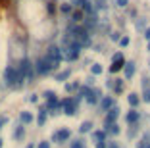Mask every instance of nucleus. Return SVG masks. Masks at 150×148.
<instances>
[{"mask_svg": "<svg viewBox=\"0 0 150 148\" xmlns=\"http://www.w3.org/2000/svg\"><path fill=\"white\" fill-rule=\"evenodd\" d=\"M44 58H46V60L52 64V67L56 69L58 65H60V62H62L64 56H62V50H60L58 46H50L48 50H46V56H44Z\"/></svg>", "mask_w": 150, "mask_h": 148, "instance_id": "f257e3e1", "label": "nucleus"}, {"mask_svg": "<svg viewBox=\"0 0 150 148\" xmlns=\"http://www.w3.org/2000/svg\"><path fill=\"white\" fill-rule=\"evenodd\" d=\"M33 69H35L39 75H46V73H50V71H52L54 67H52V64H50V62L46 60L44 56H42V58H39V60L35 62V65H33Z\"/></svg>", "mask_w": 150, "mask_h": 148, "instance_id": "f03ea898", "label": "nucleus"}, {"mask_svg": "<svg viewBox=\"0 0 150 148\" xmlns=\"http://www.w3.org/2000/svg\"><path fill=\"white\" fill-rule=\"evenodd\" d=\"M4 83L8 87H18V71H16V65H8L4 69Z\"/></svg>", "mask_w": 150, "mask_h": 148, "instance_id": "7ed1b4c3", "label": "nucleus"}, {"mask_svg": "<svg viewBox=\"0 0 150 148\" xmlns=\"http://www.w3.org/2000/svg\"><path fill=\"white\" fill-rule=\"evenodd\" d=\"M60 106H64V113L73 115L75 110H77V100H73V98H66L64 102H60Z\"/></svg>", "mask_w": 150, "mask_h": 148, "instance_id": "20e7f679", "label": "nucleus"}, {"mask_svg": "<svg viewBox=\"0 0 150 148\" xmlns=\"http://www.w3.org/2000/svg\"><path fill=\"white\" fill-rule=\"evenodd\" d=\"M69 137H71V131L69 129H62V131H58V133L52 135V140L54 142H64V140H67Z\"/></svg>", "mask_w": 150, "mask_h": 148, "instance_id": "39448f33", "label": "nucleus"}, {"mask_svg": "<svg viewBox=\"0 0 150 148\" xmlns=\"http://www.w3.org/2000/svg\"><path fill=\"white\" fill-rule=\"evenodd\" d=\"M123 64H125L123 56H121V54H115V56H114V64H112L110 71H112V73H115V71H119L121 67H123Z\"/></svg>", "mask_w": 150, "mask_h": 148, "instance_id": "423d86ee", "label": "nucleus"}, {"mask_svg": "<svg viewBox=\"0 0 150 148\" xmlns=\"http://www.w3.org/2000/svg\"><path fill=\"white\" fill-rule=\"evenodd\" d=\"M81 96H87V102H91V104H94L96 102V92H93L91 89H87V87H83L81 89Z\"/></svg>", "mask_w": 150, "mask_h": 148, "instance_id": "0eeeda50", "label": "nucleus"}, {"mask_svg": "<svg viewBox=\"0 0 150 148\" xmlns=\"http://www.w3.org/2000/svg\"><path fill=\"white\" fill-rule=\"evenodd\" d=\"M117 115H119V110L117 108H110L108 110V115H106V125L108 123H114L115 119H117Z\"/></svg>", "mask_w": 150, "mask_h": 148, "instance_id": "6e6552de", "label": "nucleus"}, {"mask_svg": "<svg viewBox=\"0 0 150 148\" xmlns=\"http://www.w3.org/2000/svg\"><path fill=\"white\" fill-rule=\"evenodd\" d=\"M112 106H114V98H112V96H106V98L100 100V108L102 110H110Z\"/></svg>", "mask_w": 150, "mask_h": 148, "instance_id": "1a4fd4ad", "label": "nucleus"}, {"mask_svg": "<svg viewBox=\"0 0 150 148\" xmlns=\"http://www.w3.org/2000/svg\"><path fill=\"white\" fill-rule=\"evenodd\" d=\"M93 139H94V142H104V139H106V133L104 131H94L93 133Z\"/></svg>", "mask_w": 150, "mask_h": 148, "instance_id": "9d476101", "label": "nucleus"}, {"mask_svg": "<svg viewBox=\"0 0 150 148\" xmlns=\"http://www.w3.org/2000/svg\"><path fill=\"white\" fill-rule=\"evenodd\" d=\"M19 119H21V125H27V123H31V121H33V115H31L29 112H21Z\"/></svg>", "mask_w": 150, "mask_h": 148, "instance_id": "9b49d317", "label": "nucleus"}, {"mask_svg": "<svg viewBox=\"0 0 150 148\" xmlns=\"http://www.w3.org/2000/svg\"><path fill=\"white\" fill-rule=\"evenodd\" d=\"M23 135H25V129H23V125H19L18 129L13 131V139H16V140H21Z\"/></svg>", "mask_w": 150, "mask_h": 148, "instance_id": "f8f14e48", "label": "nucleus"}, {"mask_svg": "<svg viewBox=\"0 0 150 148\" xmlns=\"http://www.w3.org/2000/svg\"><path fill=\"white\" fill-rule=\"evenodd\" d=\"M137 148H150V135H144V137H142Z\"/></svg>", "mask_w": 150, "mask_h": 148, "instance_id": "ddd939ff", "label": "nucleus"}, {"mask_svg": "<svg viewBox=\"0 0 150 148\" xmlns=\"http://www.w3.org/2000/svg\"><path fill=\"white\" fill-rule=\"evenodd\" d=\"M133 73H135V64H133V62H131V64H125V77L129 79Z\"/></svg>", "mask_w": 150, "mask_h": 148, "instance_id": "4468645a", "label": "nucleus"}, {"mask_svg": "<svg viewBox=\"0 0 150 148\" xmlns=\"http://www.w3.org/2000/svg\"><path fill=\"white\" fill-rule=\"evenodd\" d=\"M37 121H39V125H44V121H46V108H42L39 112V118H37Z\"/></svg>", "mask_w": 150, "mask_h": 148, "instance_id": "2eb2a0df", "label": "nucleus"}, {"mask_svg": "<svg viewBox=\"0 0 150 148\" xmlns=\"http://www.w3.org/2000/svg\"><path fill=\"white\" fill-rule=\"evenodd\" d=\"M137 119H139V113L135 112V110H131V112L127 113V121H129V123H135Z\"/></svg>", "mask_w": 150, "mask_h": 148, "instance_id": "dca6fc26", "label": "nucleus"}, {"mask_svg": "<svg viewBox=\"0 0 150 148\" xmlns=\"http://www.w3.org/2000/svg\"><path fill=\"white\" fill-rule=\"evenodd\" d=\"M81 8H83V12H87V13H93V6H91V2H88V0H83V4H81Z\"/></svg>", "mask_w": 150, "mask_h": 148, "instance_id": "f3484780", "label": "nucleus"}, {"mask_svg": "<svg viewBox=\"0 0 150 148\" xmlns=\"http://www.w3.org/2000/svg\"><path fill=\"white\" fill-rule=\"evenodd\" d=\"M91 127H93V123H91V121H83V123H81V127H79V131H81V133H87V131H91Z\"/></svg>", "mask_w": 150, "mask_h": 148, "instance_id": "a211bd4d", "label": "nucleus"}, {"mask_svg": "<svg viewBox=\"0 0 150 148\" xmlns=\"http://www.w3.org/2000/svg\"><path fill=\"white\" fill-rule=\"evenodd\" d=\"M106 131H110V133H115V135H117V133H119V127L115 125V123H108V125H106Z\"/></svg>", "mask_w": 150, "mask_h": 148, "instance_id": "6ab92c4d", "label": "nucleus"}, {"mask_svg": "<svg viewBox=\"0 0 150 148\" xmlns=\"http://www.w3.org/2000/svg\"><path fill=\"white\" fill-rule=\"evenodd\" d=\"M129 104L135 108V106L139 104V96H137V94H131V96H129Z\"/></svg>", "mask_w": 150, "mask_h": 148, "instance_id": "aec40b11", "label": "nucleus"}, {"mask_svg": "<svg viewBox=\"0 0 150 148\" xmlns=\"http://www.w3.org/2000/svg\"><path fill=\"white\" fill-rule=\"evenodd\" d=\"M91 71H93V75H98V73H102V65H98V64H94L93 67H91Z\"/></svg>", "mask_w": 150, "mask_h": 148, "instance_id": "412c9836", "label": "nucleus"}, {"mask_svg": "<svg viewBox=\"0 0 150 148\" xmlns=\"http://www.w3.org/2000/svg\"><path fill=\"white\" fill-rule=\"evenodd\" d=\"M67 77H69V71H64V73L58 75V81H64V79H67Z\"/></svg>", "mask_w": 150, "mask_h": 148, "instance_id": "4be33fe9", "label": "nucleus"}, {"mask_svg": "<svg viewBox=\"0 0 150 148\" xmlns=\"http://www.w3.org/2000/svg\"><path fill=\"white\" fill-rule=\"evenodd\" d=\"M62 12H64V13H69V12H71V4H64V6H62Z\"/></svg>", "mask_w": 150, "mask_h": 148, "instance_id": "5701e85b", "label": "nucleus"}, {"mask_svg": "<svg viewBox=\"0 0 150 148\" xmlns=\"http://www.w3.org/2000/svg\"><path fill=\"white\" fill-rule=\"evenodd\" d=\"M119 44H121V46H127V44H129V37H123V39H119Z\"/></svg>", "mask_w": 150, "mask_h": 148, "instance_id": "b1692460", "label": "nucleus"}, {"mask_svg": "<svg viewBox=\"0 0 150 148\" xmlns=\"http://www.w3.org/2000/svg\"><path fill=\"white\" fill-rule=\"evenodd\" d=\"M37 148H50V142L42 140V142H39V146H37Z\"/></svg>", "mask_w": 150, "mask_h": 148, "instance_id": "393cba45", "label": "nucleus"}, {"mask_svg": "<svg viewBox=\"0 0 150 148\" xmlns=\"http://www.w3.org/2000/svg\"><path fill=\"white\" fill-rule=\"evenodd\" d=\"M127 2H129V0H115V4L121 6V8H123V6H127Z\"/></svg>", "mask_w": 150, "mask_h": 148, "instance_id": "a878e982", "label": "nucleus"}, {"mask_svg": "<svg viewBox=\"0 0 150 148\" xmlns=\"http://www.w3.org/2000/svg\"><path fill=\"white\" fill-rule=\"evenodd\" d=\"M71 148H85V146H83V142H81V140H77V142L71 144Z\"/></svg>", "mask_w": 150, "mask_h": 148, "instance_id": "bb28decb", "label": "nucleus"}, {"mask_svg": "<svg viewBox=\"0 0 150 148\" xmlns=\"http://www.w3.org/2000/svg\"><path fill=\"white\" fill-rule=\"evenodd\" d=\"M144 100L150 102V89H148V91H144Z\"/></svg>", "mask_w": 150, "mask_h": 148, "instance_id": "cd10ccee", "label": "nucleus"}, {"mask_svg": "<svg viewBox=\"0 0 150 148\" xmlns=\"http://www.w3.org/2000/svg\"><path fill=\"white\" fill-rule=\"evenodd\" d=\"M106 148H119V146L115 142H110V144H106Z\"/></svg>", "mask_w": 150, "mask_h": 148, "instance_id": "c85d7f7f", "label": "nucleus"}, {"mask_svg": "<svg viewBox=\"0 0 150 148\" xmlns=\"http://www.w3.org/2000/svg\"><path fill=\"white\" fill-rule=\"evenodd\" d=\"M29 100H31V102H37L39 98H37V94H31V96H29Z\"/></svg>", "mask_w": 150, "mask_h": 148, "instance_id": "c756f323", "label": "nucleus"}, {"mask_svg": "<svg viewBox=\"0 0 150 148\" xmlns=\"http://www.w3.org/2000/svg\"><path fill=\"white\" fill-rule=\"evenodd\" d=\"M144 37H146V39H148V40H150V27H148V29H146V31H144Z\"/></svg>", "mask_w": 150, "mask_h": 148, "instance_id": "7c9ffc66", "label": "nucleus"}, {"mask_svg": "<svg viewBox=\"0 0 150 148\" xmlns=\"http://www.w3.org/2000/svg\"><path fill=\"white\" fill-rule=\"evenodd\" d=\"M96 148H106V142H98V144H96Z\"/></svg>", "mask_w": 150, "mask_h": 148, "instance_id": "2f4dec72", "label": "nucleus"}, {"mask_svg": "<svg viewBox=\"0 0 150 148\" xmlns=\"http://www.w3.org/2000/svg\"><path fill=\"white\" fill-rule=\"evenodd\" d=\"M0 6H4V8H6V6H8V0H0Z\"/></svg>", "mask_w": 150, "mask_h": 148, "instance_id": "473e14b6", "label": "nucleus"}, {"mask_svg": "<svg viewBox=\"0 0 150 148\" xmlns=\"http://www.w3.org/2000/svg\"><path fill=\"white\" fill-rule=\"evenodd\" d=\"M73 2H75V4H79V6L83 4V0H73Z\"/></svg>", "mask_w": 150, "mask_h": 148, "instance_id": "72a5a7b5", "label": "nucleus"}, {"mask_svg": "<svg viewBox=\"0 0 150 148\" xmlns=\"http://www.w3.org/2000/svg\"><path fill=\"white\" fill-rule=\"evenodd\" d=\"M25 148H35V144H27V146Z\"/></svg>", "mask_w": 150, "mask_h": 148, "instance_id": "f704fd0d", "label": "nucleus"}, {"mask_svg": "<svg viewBox=\"0 0 150 148\" xmlns=\"http://www.w3.org/2000/svg\"><path fill=\"white\" fill-rule=\"evenodd\" d=\"M0 148H2V139H0Z\"/></svg>", "mask_w": 150, "mask_h": 148, "instance_id": "c9c22d12", "label": "nucleus"}, {"mask_svg": "<svg viewBox=\"0 0 150 148\" xmlns=\"http://www.w3.org/2000/svg\"><path fill=\"white\" fill-rule=\"evenodd\" d=\"M148 50H150V42H148Z\"/></svg>", "mask_w": 150, "mask_h": 148, "instance_id": "e433bc0d", "label": "nucleus"}]
</instances>
